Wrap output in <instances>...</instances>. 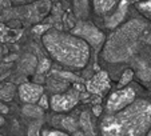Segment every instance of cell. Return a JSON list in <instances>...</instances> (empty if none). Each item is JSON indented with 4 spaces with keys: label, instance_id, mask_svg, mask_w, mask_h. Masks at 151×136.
Wrapping results in <instances>:
<instances>
[{
    "label": "cell",
    "instance_id": "6da1fadb",
    "mask_svg": "<svg viewBox=\"0 0 151 136\" xmlns=\"http://www.w3.org/2000/svg\"><path fill=\"white\" fill-rule=\"evenodd\" d=\"M151 128V102L135 100L124 110L109 113L100 122L102 136H143Z\"/></svg>",
    "mask_w": 151,
    "mask_h": 136
},
{
    "label": "cell",
    "instance_id": "7a4b0ae2",
    "mask_svg": "<svg viewBox=\"0 0 151 136\" xmlns=\"http://www.w3.org/2000/svg\"><path fill=\"white\" fill-rule=\"evenodd\" d=\"M46 51L58 63L75 69L86 67L91 56V47L72 34L50 29L42 36Z\"/></svg>",
    "mask_w": 151,
    "mask_h": 136
},
{
    "label": "cell",
    "instance_id": "3957f363",
    "mask_svg": "<svg viewBox=\"0 0 151 136\" xmlns=\"http://www.w3.org/2000/svg\"><path fill=\"white\" fill-rule=\"evenodd\" d=\"M147 26L148 24L143 20L132 19L119 29H116L106 43L104 52H103L106 62H127L131 57L132 52L139 49L138 47L139 36L147 28Z\"/></svg>",
    "mask_w": 151,
    "mask_h": 136
},
{
    "label": "cell",
    "instance_id": "277c9868",
    "mask_svg": "<svg viewBox=\"0 0 151 136\" xmlns=\"http://www.w3.org/2000/svg\"><path fill=\"white\" fill-rule=\"evenodd\" d=\"M71 34L83 39L90 47H99L106 39L104 34L91 21H78Z\"/></svg>",
    "mask_w": 151,
    "mask_h": 136
},
{
    "label": "cell",
    "instance_id": "5b68a950",
    "mask_svg": "<svg viewBox=\"0 0 151 136\" xmlns=\"http://www.w3.org/2000/svg\"><path fill=\"white\" fill-rule=\"evenodd\" d=\"M135 97H137V94L131 87L120 88L109 96L107 103H106V110L109 113L119 112L130 104H132L135 102Z\"/></svg>",
    "mask_w": 151,
    "mask_h": 136
},
{
    "label": "cell",
    "instance_id": "8992f818",
    "mask_svg": "<svg viewBox=\"0 0 151 136\" xmlns=\"http://www.w3.org/2000/svg\"><path fill=\"white\" fill-rule=\"evenodd\" d=\"M80 100L78 89H68L64 94H55L50 99V108L55 112H67L72 110Z\"/></svg>",
    "mask_w": 151,
    "mask_h": 136
},
{
    "label": "cell",
    "instance_id": "52a82bcc",
    "mask_svg": "<svg viewBox=\"0 0 151 136\" xmlns=\"http://www.w3.org/2000/svg\"><path fill=\"white\" fill-rule=\"evenodd\" d=\"M86 89L87 92L92 95L102 96L106 91L110 89V76L106 71H99L86 83Z\"/></svg>",
    "mask_w": 151,
    "mask_h": 136
},
{
    "label": "cell",
    "instance_id": "ba28073f",
    "mask_svg": "<svg viewBox=\"0 0 151 136\" xmlns=\"http://www.w3.org/2000/svg\"><path fill=\"white\" fill-rule=\"evenodd\" d=\"M20 100L26 104H36L43 96V87L37 83H23L19 87Z\"/></svg>",
    "mask_w": 151,
    "mask_h": 136
},
{
    "label": "cell",
    "instance_id": "9c48e42d",
    "mask_svg": "<svg viewBox=\"0 0 151 136\" xmlns=\"http://www.w3.org/2000/svg\"><path fill=\"white\" fill-rule=\"evenodd\" d=\"M119 0H92V7L94 11L98 15H106L118 4Z\"/></svg>",
    "mask_w": 151,
    "mask_h": 136
},
{
    "label": "cell",
    "instance_id": "30bf717a",
    "mask_svg": "<svg viewBox=\"0 0 151 136\" xmlns=\"http://www.w3.org/2000/svg\"><path fill=\"white\" fill-rule=\"evenodd\" d=\"M79 127L82 128V131L87 135H95L94 132V124H92L91 116L87 111L80 113V119H79Z\"/></svg>",
    "mask_w": 151,
    "mask_h": 136
},
{
    "label": "cell",
    "instance_id": "8fae6325",
    "mask_svg": "<svg viewBox=\"0 0 151 136\" xmlns=\"http://www.w3.org/2000/svg\"><path fill=\"white\" fill-rule=\"evenodd\" d=\"M23 113L26 116L32 117V119H42L43 117V113H44V110L40 108L39 105L36 104H26L23 107Z\"/></svg>",
    "mask_w": 151,
    "mask_h": 136
},
{
    "label": "cell",
    "instance_id": "7c38bea8",
    "mask_svg": "<svg viewBox=\"0 0 151 136\" xmlns=\"http://www.w3.org/2000/svg\"><path fill=\"white\" fill-rule=\"evenodd\" d=\"M132 79H134V71H132L131 68H127V69H124V71H123V74H122V76H120L119 83H118V89L127 87L128 83L131 82Z\"/></svg>",
    "mask_w": 151,
    "mask_h": 136
},
{
    "label": "cell",
    "instance_id": "4fadbf2b",
    "mask_svg": "<svg viewBox=\"0 0 151 136\" xmlns=\"http://www.w3.org/2000/svg\"><path fill=\"white\" fill-rule=\"evenodd\" d=\"M135 7L140 14H143L147 19L151 20V0H142V1L135 4Z\"/></svg>",
    "mask_w": 151,
    "mask_h": 136
},
{
    "label": "cell",
    "instance_id": "5bb4252c",
    "mask_svg": "<svg viewBox=\"0 0 151 136\" xmlns=\"http://www.w3.org/2000/svg\"><path fill=\"white\" fill-rule=\"evenodd\" d=\"M62 127L67 131V132H76L78 131V123L75 122L74 117H63L62 119Z\"/></svg>",
    "mask_w": 151,
    "mask_h": 136
},
{
    "label": "cell",
    "instance_id": "9a60e30c",
    "mask_svg": "<svg viewBox=\"0 0 151 136\" xmlns=\"http://www.w3.org/2000/svg\"><path fill=\"white\" fill-rule=\"evenodd\" d=\"M42 124H43L42 119H37L35 122H32L28 128V136H42V131H40Z\"/></svg>",
    "mask_w": 151,
    "mask_h": 136
},
{
    "label": "cell",
    "instance_id": "2e32d148",
    "mask_svg": "<svg viewBox=\"0 0 151 136\" xmlns=\"http://www.w3.org/2000/svg\"><path fill=\"white\" fill-rule=\"evenodd\" d=\"M12 96H14L12 85H7L6 88L0 89V100H11Z\"/></svg>",
    "mask_w": 151,
    "mask_h": 136
},
{
    "label": "cell",
    "instance_id": "e0dca14e",
    "mask_svg": "<svg viewBox=\"0 0 151 136\" xmlns=\"http://www.w3.org/2000/svg\"><path fill=\"white\" fill-rule=\"evenodd\" d=\"M42 136H70L67 132L60 130H52V128H47V130L42 131Z\"/></svg>",
    "mask_w": 151,
    "mask_h": 136
},
{
    "label": "cell",
    "instance_id": "ac0fdd59",
    "mask_svg": "<svg viewBox=\"0 0 151 136\" xmlns=\"http://www.w3.org/2000/svg\"><path fill=\"white\" fill-rule=\"evenodd\" d=\"M14 34V31L8 29L4 24H0V42H6V40H9L11 39V35Z\"/></svg>",
    "mask_w": 151,
    "mask_h": 136
},
{
    "label": "cell",
    "instance_id": "d6986e66",
    "mask_svg": "<svg viewBox=\"0 0 151 136\" xmlns=\"http://www.w3.org/2000/svg\"><path fill=\"white\" fill-rule=\"evenodd\" d=\"M50 67H51V62H50L48 59H42L39 62V64H37V74H44V72H47L50 69Z\"/></svg>",
    "mask_w": 151,
    "mask_h": 136
},
{
    "label": "cell",
    "instance_id": "ffe728a7",
    "mask_svg": "<svg viewBox=\"0 0 151 136\" xmlns=\"http://www.w3.org/2000/svg\"><path fill=\"white\" fill-rule=\"evenodd\" d=\"M37 105H39L40 108H43V110H48V108H50V100H48V97H47L46 95H43V96L40 97V100L37 102Z\"/></svg>",
    "mask_w": 151,
    "mask_h": 136
},
{
    "label": "cell",
    "instance_id": "44dd1931",
    "mask_svg": "<svg viewBox=\"0 0 151 136\" xmlns=\"http://www.w3.org/2000/svg\"><path fill=\"white\" fill-rule=\"evenodd\" d=\"M50 29H51V28H50V26H36L34 28V32H35V34L42 35V36H43V35L46 34L47 31H50Z\"/></svg>",
    "mask_w": 151,
    "mask_h": 136
},
{
    "label": "cell",
    "instance_id": "7402d4cb",
    "mask_svg": "<svg viewBox=\"0 0 151 136\" xmlns=\"http://www.w3.org/2000/svg\"><path fill=\"white\" fill-rule=\"evenodd\" d=\"M92 111H94V115H95V116H99L100 113H102V107H100V105H94Z\"/></svg>",
    "mask_w": 151,
    "mask_h": 136
},
{
    "label": "cell",
    "instance_id": "603a6c76",
    "mask_svg": "<svg viewBox=\"0 0 151 136\" xmlns=\"http://www.w3.org/2000/svg\"><path fill=\"white\" fill-rule=\"evenodd\" d=\"M0 113H8V107L3 103H0Z\"/></svg>",
    "mask_w": 151,
    "mask_h": 136
},
{
    "label": "cell",
    "instance_id": "cb8c5ba5",
    "mask_svg": "<svg viewBox=\"0 0 151 136\" xmlns=\"http://www.w3.org/2000/svg\"><path fill=\"white\" fill-rule=\"evenodd\" d=\"M74 136H95V135H87V133H84L83 131H76V132L74 133Z\"/></svg>",
    "mask_w": 151,
    "mask_h": 136
},
{
    "label": "cell",
    "instance_id": "d4e9b609",
    "mask_svg": "<svg viewBox=\"0 0 151 136\" xmlns=\"http://www.w3.org/2000/svg\"><path fill=\"white\" fill-rule=\"evenodd\" d=\"M4 124V119H3V116H0V125H3Z\"/></svg>",
    "mask_w": 151,
    "mask_h": 136
},
{
    "label": "cell",
    "instance_id": "484cf974",
    "mask_svg": "<svg viewBox=\"0 0 151 136\" xmlns=\"http://www.w3.org/2000/svg\"><path fill=\"white\" fill-rule=\"evenodd\" d=\"M12 1H14V3H23L24 0H12Z\"/></svg>",
    "mask_w": 151,
    "mask_h": 136
},
{
    "label": "cell",
    "instance_id": "4316f807",
    "mask_svg": "<svg viewBox=\"0 0 151 136\" xmlns=\"http://www.w3.org/2000/svg\"><path fill=\"white\" fill-rule=\"evenodd\" d=\"M86 3H87V0H82V6H83V7H84Z\"/></svg>",
    "mask_w": 151,
    "mask_h": 136
},
{
    "label": "cell",
    "instance_id": "83f0119b",
    "mask_svg": "<svg viewBox=\"0 0 151 136\" xmlns=\"http://www.w3.org/2000/svg\"><path fill=\"white\" fill-rule=\"evenodd\" d=\"M147 136H151V128H150V131L147 132Z\"/></svg>",
    "mask_w": 151,
    "mask_h": 136
}]
</instances>
